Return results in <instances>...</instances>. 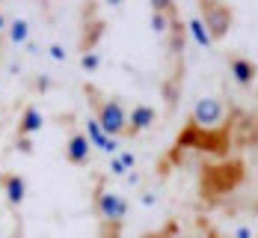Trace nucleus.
Wrapping results in <instances>:
<instances>
[{
    "mask_svg": "<svg viewBox=\"0 0 258 238\" xmlns=\"http://www.w3.org/2000/svg\"><path fill=\"white\" fill-rule=\"evenodd\" d=\"M92 212L98 220V238H122V226L128 217V200L104 187V176H95L92 187Z\"/></svg>",
    "mask_w": 258,
    "mask_h": 238,
    "instance_id": "nucleus-1",
    "label": "nucleus"
},
{
    "mask_svg": "<svg viewBox=\"0 0 258 238\" xmlns=\"http://www.w3.org/2000/svg\"><path fill=\"white\" fill-rule=\"evenodd\" d=\"M80 89H83L86 105L92 110V119L101 125L104 131L110 134L113 140L128 137V110H125V105H122L119 99H107L101 89H98L95 83H89V80H86Z\"/></svg>",
    "mask_w": 258,
    "mask_h": 238,
    "instance_id": "nucleus-2",
    "label": "nucleus"
},
{
    "mask_svg": "<svg viewBox=\"0 0 258 238\" xmlns=\"http://www.w3.org/2000/svg\"><path fill=\"white\" fill-rule=\"evenodd\" d=\"M196 12H199L202 24L208 27L211 42L226 39V33H229L232 24H234V9L229 3H220V0H199V3H196Z\"/></svg>",
    "mask_w": 258,
    "mask_h": 238,
    "instance_id": "nucleus-3",
    "label": "nucleus"
},
{
    "mask_svg": "<svg viewBox=\"0 0 258 238\" xmlns=\"http://www.w3.org/2000/svg\"><path fill=\"white\" fill-rule=\"evenodd\" d=\"M66 119H69V131H66V143H62V155L72 167H86L89 155H92V143H89L86 131H80L75 125V113H69Z\"/></svg>",
    "mask_w": 258,
    "mask_h": 238,
    "instance_id": "nucleus-4",
    "label": "nucleus"
},
{
    "mask_svg": "<svg viewBox=\"0 0 258 238\" xmlns=\"http://www.w3.org/2000/svg\"><path fill=\"white\" fill-rule=\"evenodd\" d=\"M95 12H98V6L95 3H86V6H80V15H83V24H80V39H78V51L80 54H89L95 45H98V36H101L104 30V21L95 18Z\"/></svg>",
    "mask_w": 258,
    "mask_h": 238,
    "instance_id": "nucleus-5",
    "label": "nucleus"
},
{
    "mask_svg": "<svg viewBox=\"0 0 258 238\" xmlns=\"http://www.w3.org/2000/svg\"><path fill=\"white\" fill-rule=\"evenodd\" d=\"M226 63H229V72H232V78L237 86L249 89L258 80V63L249 60L246 54H226Z\"/></svg>",
    "mask_w": 258,
    "mask_h": 238,
    "instance_id": "nucleus-6",
    "label": "nucleus"
},
{
    "mask_svg": "<svg viewBox=\"0 0 258 238\" xmlns=\"http://www.w3.org/2000/svg\"><path fill=\"white\" fill-rule=\"evenodd\" d=\"M0 191L6 194V203L12 212H21L27 197V182L21 173H12V170H0Z\"/></svg>",
    "mask_w": 258,
    "mask_h": 238,
    "instance_id": "nucleus-7",
    "label": "nucleus"
},
{
    "mask_svg": "<svg viewBox=\"0 0 258 238\" xmlns=\"http://www.w3.org/2000/svg\"><path fill=\"white\" fill-rule=\"evenodd\" d=\"M193 122L199 128H217L223 122V102L208 96V99H199L196 107H193Z\"/></svg>",
    "mask_w": 258,
    "mask_h": 238,
    "instance_id": "nucleus-8",
    "label": "nucleus"
},
{
    "mask_svg": "<svg viewBox=\"0 0 258 238\" xmlns=\"http://www.w3.org/2000/svg\"><path fill=\"white\" fill-rule=\"evenodd\" d=\"M45 125V116L36 105H24L21 107V116L15 122V140H30V134H36Z\"/></svg>",
    "mask_w": 258,
    "mask_h": 238,
    "instance_id": "nucleus-9",
    "label": "nucleus"
},
{
    "mask_svg": "<svg viewBox=\"0 0 258 238\" xmlns=\"http://www.w3.org/2000/svg\"><path fill=\"white\" fill-rule=\"evenodd\" d=\"M157 119V110L152 105H134L128 113V137H137L140 131L152 128Z\"/></svg>",
    "mask_w": 258,
    "mask_h": 238,
    "instance_id": "nucleus-10",
    "label": "nucleus"
},
{
    "mask_svg": "<svg viewBox=\"0 0 258 238\" xmlns=\"http://www.w3.org/2000/svg\"><path fill=\"white\" fill-rule=\"evenodd\" d=\"M86 137H89V143H95V146H98V149H104V152H116V149H119V143H116L110 134L104 131V128L95 122V119H92V116L86 119Z\"/></svg>",
    "mask_w": 258,
    "mask_h": 238,
    "instance_id": "nucleus-11",
    "label": "nucleus"
},
{
    "mask_svg": "<svg viewBox=\"0 0 258 238\" xmlns=\"http://www.w3.org/2000/svg\"><path fill=\"white\" fill-rule=\"evenodd\" d=\"M30 39V21L27 18H12L9 27H6V42L9 45H21Z\"/></svg>",
    "mask_w": 258,
    "mask_h": 238,
    "instance_id": "nucleus-12",
    "label": "nucleus"
},
{
    "mask_svg": "<svg viewBox=\"0 0 258 238\" xmlns=\"http://www.w3.org/2000/svg\"><path fill=\"white\" fill-rule=\"evenodd\" d=\"M187 24H190V36H193L202 48H211V45H214V42H211V36H208V27L202 24V18H190Z\"/></svg>",
    "mask_w": 258,
    "mask_h": 238,
    "instance_id": "nucleus-13",
    "label": "nucleus"
},
{
    "mask_svg": "<svg viewBox=\"0 0 258 238\" xmlns=\"http://www.w3.org/2000/svg\"><path fill=\"white\" fill-rule=\"evenodd\" d=\"M80 66H83V72H98V66H101V57L95 51H89V54H80Z\"/></svg>",
    "mask_w": 258,
    "mask_h": 238,
    "instance_id": "nucleus-14",
    "label": "nucleus"
},
{
    "mask_svg": "<svg viewBox=\"0 0 258 238\" xmlns=\"http://www.w3.org/2000/svg\"><path fill=\"white\" fill-rule=\"evenodd\" d=\"M51 57H56V60H66V51H62V45H53V48H51Z\"/></svg>",
    "mask_w": 258,
    "mask_h": 238,
    "instance_id": "nucleus-15",
    "label": "nucleus"
},
{
    "mask_svg": "<svg viewBox=\"0 0 258 238\" xmlns=\"http://www.w3.org/2000/svg\"><path fill=\"white\" fill-rule=\"evenodd\" d=\"M6 27H9V21H6V12H3V6H0V36L6 33Z\"/></svg>",
    "mask_w": 258,
    "mask_h": 238,
    "instance_id": "nucleus-16",
    "label": "nucleus"
},
{
    "mask_svg": "<svg viewBox=\"0 0 258 238\" xmlns=\"http://www.w3.org/2000/svg\"><path fill=\"white\" fill-rule=\"evenodd\" d=\"M6 45H9V42H6V33H3V36H0V60H3V51H6Z\"/></svg>",
    "mask_w": 258,
    "mask_h": 238,
    "instance_id": "nucleus-17",
    "label": "nucleus"
},
{
    "mask_svg": "<svg viewBox=\"0 0 258 238\" xmlns=\"http://www.w3.org/2000/svg\"><path fill=\"white\" fill-rule=\"evenodd\" d=\"M237 238H249V232H246V229H240V232H237Z\"/></svg>",
    "mask_w": 258,
    "mask_h": 238,
    "instance_id": "nucleus-18",
    "label": "nucleus"
}]
</instances>
